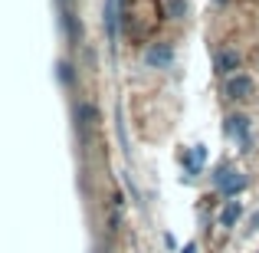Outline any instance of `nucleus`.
<instances>
[{"label": "nucleus", "instance_id": "nucleus-1", "mask_svg": "<svg viewBox=\"0 0 259 253\" xmlns=\"http://www.w3.org/2000/svg\"><path fill=\"white\" fill-rule=\"evenodd\" d=\"M213 181H217V188H220V194H227V197H236V194L246 191V177H243V171H236V168H230V165L217 168Z\"/></svg>", "mask_w": 259, "mask_h": 253}, {"label": "nucleus", "instance_id": "nucleus-2", "mask_svg": "<svg viewBox=\"0 0 259 253\" xmlns=\"http://www.w3.org/2000/svg\"><path fill=\"white\" fill-rule=\"evenodd\" d=\"M243 69V53L240 50H233V46H227V50H217V56H213V73L217 76H236V73Z\"/></svg>", "mask_w": 259, "mask_h": 253}, {"label": "nucleus", "instance_id": "nucleus-3", "mask_svg": "<svg viewBox=\"0 0 259 253\" xmlns=\"http://www.w3.org/2000/svg\"><path fill=\"white\" fill-rule=\"evenodd\" d=\"M227 132H230V138L240 145V152H253V132H249V119L246 115H230L227 119Z\"/></svg>", "mask_w": 259, "mask_h": 253}, {"label": "nucleus", "instance_id": "nucleus-4", "mask_svg": "<svg viewBox=\"0 0 259 253\" xmlns=\"http://www.w3.org/2000/svg\"><path fill=\"white\" fill-rule=\"evenodd\" d=\"M223 92H227V99H233V102H246V99H253L256 83L246 76V73H236V76H230V79H227Z\"/></svg>", "mask_w": 259, "mask_h": 253}, {"label": "nucleus", "instance_id": "nucleus-5", "mask_svg": "<svg viewBox=\"0 0 259 253\" xmlns=\"http://www.w3.org/2000/svg\"><path fill=\"white\" fill-rule=\"evenodd\" d=\"M102 23H105L108 43L118 46V0H105V7H102Z\"/></svg>", "mask_w": 259, "mask_h": 253}, {"label": "nucleus", "instance_id": "nucleus-6", "mask_svg": "<svg viewBox=\"0 0 259 253\" xmlns=\"http://www.w3.org/2000/svg\"><path fill=\"white\" fill-rule=\"evenodd\" d=\"M145 63L148 66H161V69H164V66L174 63V50H171V46H164V43H158V46H151V50L145 53Z\"/></svg>", "mask_w": 259, "mask_h": 253}, {"label": "nucleus", "instance_id": "nucleus-7", "mask_svg": "<svg viewBox=\"0 0 259 253\" xmlns=\"http://www.w3.org/2000/svg\"><path fill=\"white\" fill-rule=\"evenodd\" d=\"M203 158H207V148H203V145H194V152H190V155H181V165L187 168V174H200Z\"/></svg>", "mask_w": 259, "mask_h": 253}, {"label": "nucleus", "instance_id": "nucleus-8", "mask_svg": "<svg viewBox=\"0 0 259 253\" xmlns=\"http://www.w3.org/2000/svg\"><path fill=\"white\" fill-rule=\"evenodd\" d=\"M240 217H243V204L240 201H230L227 207L220 210V227H236Z\"/></svg>", "mask_w": 259, "mask_h": 253}, {"label": "nucleus", "instance_id": "nucleus-9", "mask_svg": "<svg viewBox=\"0 0 259 253\" xmlns=\"http://www.w3.org/2000/svg\"><path fill=\"white\" fill-rule=\"evenodd\" d=\"M76 119L82 122V128H92L99 115H95V109H92V105H79V109H76Z\"/></svg>", "mask_w": 259, "mask_h": 253}, {"label": "nucleus", "instance_id": "nucleus-10", "mask_svg": "<svg viewBox=\"0 0 259 253\" xmlns=\"http://www.w3.org/2000/svg\"><path fill=\"white\" fill-rule=\"evenodd\" d=\"M59 76H63L66 86H69V83H72V66H69V63H59Z\"/></svg>", "mask_w": 259, "mask_h": 253}, {"label": "nucleus", "instance_id": "nucleus-11", "mask_svg": "<svg viewBox=\"0 0 259 253\" xmlns=\"http://www.w3.org/2000/svg\"><path fill=\"white\" fill-rule=\"evenodd\" d=\"M171 17H174V20L184 17V0H171Z\"/></svg>", "mask_w": 259, "mask_h": 253}, {"label": "nucleus", "instance_id": "nucleus-12", "mask_svg": "<svg viewBox=\"0 0 259 253\" xmlns=\"http://www.w3.org/2000/svg\"><path fill=\"white\" fill-rule=\"evenodd\" d=\"M181 253H197V243H187V247H184Z\"/></svg>", "mask_w": 259, "mask_h": 253}, {"label": "nucleus", "instance_id": "nucleus-13", "mask_svg": "<svg viewBox=\"0 0 259 253\" xmlns=\"http://www.w3.org/2000/svg\"><path fill=\"white\" fill-rule=\"evenodd\" d=\"M253 227H259V210H256V214H253Z\"/></svg>", "mask_w": 259, "mask_h": 253}, {"label": "nucleus", "instance_id": "nucleus-14", "mask_svg": "<svg viewBox=\"0 0 259 253\" xmlns=\"http://www.w3.org/2000/svg\"><path fill=\"white\" fill-rule=\"evenodd\" d=\"M59 4H63V7H66V4H69V0H59Z\"/></svg>", "mask_w": 259, "mask_h": 253}]
</instances>
